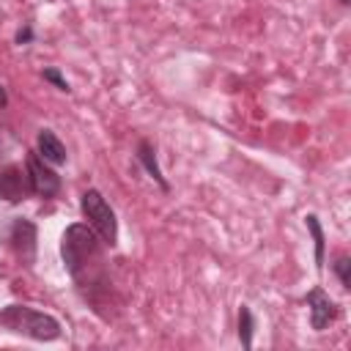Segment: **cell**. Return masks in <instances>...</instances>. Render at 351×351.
<instances>
[{
  "mask_svg": "<svg viewBox=\"0 0 351 351\" xmlns=\"http://www.w3.org/2000/svg\"><path fill=\"white\" fill-rule=\"evenodd\" d=\"M236 332H239V343H241V348H252L255 318H252L250 304H241V307H239V326H236Z\"/></svg>",
  "mask_w": 351,
  "mask_h": 351,
  "instance_id": "11",
  "label": "cell"
},
{
  "mask_svg": "<svg viewBox=\"0 0 351 351\" xmlns=\"http://www.w3.org/2000/svg\"><path fill=\"white\" fill-rule=\"evenodd\" d=\"M304 225L313 236V244H315V269L321 271L324 269V258H326V236H324V228L318 222L315 214H304Z\"/></svg>",
  "mask_w": 351,
  "mask_h": 351,
  "instance_id": "10",
  "label": "cell"
},
{
  "mask_svg": "<svg viewBox=\"0 0 351 351\" xmlns=\"http://www.w3.org/2000/svg\"><path fill=\"white\" fill-rule=\"evenodd\" d=\"M80 211L85 217V222L99 233V239L107 247L118 244V217L112 211V206L107 203V197L99 189H85L80 197Z\"/></svg>",
  "mask_w": 351,
  "mask_h": 351,
  "instance_id": "3",
  "label": "cell"
},
{
  "mask_svg": "<svg viewBox=\"0 0 351 351\" xmlns=\"http://www.w3.org/2000/svg\"><path fill=\"white\" fill-rule=\"evenodd\" d=\"M104 241L88 222H74L60 236V258L63 269L74 280L80 296L96 315L110 321V302H112V282L104 255Z\"/></svg>",
  "mask_w": 351,
  "mask_h": 351,
  "instance_id": "1",
  "label": "cell"
},
{
  "mask_svg": "<svg viewBox=\"0 0 351 351\" xmlns=\"http://www.w3.org/2000/svg\"><path fill=\"white\" fill-rule=\"evenodd\" d=\"M3 107H8V93H5V88H3V82H0V110Z\"/></svg>",
  "mask_w": 351,
  "mask_h": 351,
  "instance_id": "15",
  "label": "cell"
},
{
  "mask_svg": "<svg viewBox=\"0 0 351 351\" xmlns=\"http://www.w3.org/2000/svg\"><path fill=\"white\" fill-rule=\"evenodd\" d=\"M332 274L337 277V282H340L343 291H351V255L348 252H340L332 261Z\"/></svg>",
  "mask_w": 351,
  "mask_h": 351,
  "instance_id": "12",
  "label": "cell"
},
{
  "mask_svg": "<svg viewBox=\"0 0 351 351\" xmlns=\"http://www.w3.org/2000/svg\"><path fill=\"white\" fill-rule=\"evenodd\" d=\"M25 170H27V181H30V192H33V195H38V197H44V200L60 195V189H63L60 176H58L55 167L47 165L36 151L27 154V159H25Z\"/></svg>",
  "mask_w": 351,
  "mask_h": 351,
  "instance_id": "5",
  "label": "cell"
},
{
  "mask_svg": "<svg viewBox=\"0 0 351 351\" xmlns=\"http://www.w3.org/2000/svg\"><path fill=\"white\" fill-rule=\"evenodd\" d=\"M30 192V181H27V170H22L19 165H8L0 170V200L8 203H22L27 200Z\"/></svg>",
  "mask_w": 351,
  "mask_h": 351,
  "instance_id": "7",
  "label": "cell"
},
{
  "mask_svg": "<svg viewBox=\"0 0 351 351\" xmlns=\"http://www.w3.org/2000/svg\"><path fill=\"white\" fill-rule=\"evenodd\" d=\"M134 156H137V162L143 165V170H145V173L159 184V189H162V192H170V184H167V178H165V173H162V167H159V159H156V148H154V143H151V140H140V143H137Z\"/></svg>",
  "mask_w": 351,
  "mask_h": 351,
  "instance_id": "9",
  "label": "cell"
},
{
  "mask_svg": "<svg viewBox=\"0 0 351 351\" xmlns=\"http://www.w3.org/2000/svg\"><path fill=\"white\" fill-rule=\"evenodd\" d=\"M5 241L11 247V252L16 255V261L22 266H33L36 263V252H38V228L33 219L27 217H14L5 233Z\"/></svg>",
  "mask_w": 351,
  "mask_h": 351,
  "instance_id": "4",
  "label": "cell"
},
{
  "mask_svg": "<svg viewBox=\"0 0 351 351\" xmlns=\"http://www.w3.org/2000/svg\"><path fill=\"white\" fill-rule=\"evenodd\" d=\"M14 41H16L19 47H25V44H30V41H33V27H30V25H22V27L16 30V36H14Z\"/></svg>",
  "mask_w": 351,
  "mask_h": 351,
  "instance_id": "14",
  "label": "cell"
},
{
  "mask_svg": "<svg viewBox=\"0 0 351 351\" xmlns=\"http://www.w3.org/2000/svg\"><path fill=\"white\" fill-rule=\"evenodd\" d=\"M304 304H307V313H310V326L315 332H324L326 326H332L340 318V304L321 285H315L304 293Z\"/></svg>",
  "mask_w": 351,
  "mask_h": 351,
  "instance_id": "6",
  "label": "cell"
},
{
  "mask_svg": "<svg viewBox=\"0 0 351 351\" xmlns=\"http://www.w3.org/2000/svg\"><path fill=\"white\" fill-rule=\"evenodd\" d=\"M36 154H38L47 165H52V167H60V165H66V159H69L66 145L60 143V137H58L52 129H38V134H36Z\"/></svg>",
  "mask_w": 351,
  "mask_h": 351,
  "instance_id": "8",
  "label": "cell"
},
{
  "mask_svg": "<svg viewBox=\"0 0 351 351\" xmlns=\"http://www.w3.org/2000/svg\"><path fill=\"white\" fill-rule=\"evenodd\" d=\"M337 3H340V5H343V8H346V5H348V3H351V0H337Z\"/></svg>",
  "mask_w": 351,
  "mask_h": 351,
  "instance_id": "16",
  "label": "cell"
},
{
  "mask_svg": "<svg viewBox=\"0 0 351 351\" xmlns=\"http://www.w3.org/2000/svg\"><path fill=\"white\" fill-rule=\"evenodd\" d=\"M0 326L14 332V335L38 340V343H49V340H58L63 335V326L55 315H49L44 310H36L30 304H5V307H0Z\"/></svg>",
  "mask_w": 351,
  "mask_h": 351,
  "instance_id": "2",
  "label": "cell"
},
{
  "mask_svg": "<svg viewBox=\"0 0 351 351\" xmlns=\"http://www.w3.org/2000/svg\"><path fill=\"white\" fill-rule=\"evenodd\" d=\"M41 77H44V82H49L52 88H58V90H63V93H71V85H69V80L60 74V69L47 66V69L41 71Z\"/></svg>",
  "mask_w": 351,
  "mask_h": 351,
  "instance_id": "13",
  "label": "cell"
}]
</instances>
